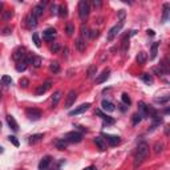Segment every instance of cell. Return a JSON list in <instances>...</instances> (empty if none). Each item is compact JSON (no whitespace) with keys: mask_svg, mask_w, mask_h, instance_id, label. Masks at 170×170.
<instances>
[{"mask_svg":"<svg viewBox=\"0 0 170 170\" xmlns=\"http://www.w3.org/2000/svg\"><path fill=\"white\" fill-rule=\"evenodd\" d=\"M149 154V145L146 142H140L137 146V152L134 155V163H133V168L137 169L138 166H141V163L146 160Z\"/></svg>","mask_w":170,"mask_h":170,"instance_id":"1","label":"cell"},{"mask_svg":"<svg viewBox=\"0 0 170 170\" xmlns=\"http://www.w3.org/2000/svg\"><path fill=\"white\" fill-rule=\"evenodd\" d=\"M89 12H90V7H89V3L85 1V0H81L78 3V18L80 20L85 21L89 16Z\"/></svg>","mask_w":170,"mask_h":170,"instance_id":"2","label":"cell"},{"mask_svg":"<svg viewBox=\"0 0 170 170\" xmlns=\"http://www.w3.org/2000/svg\"><path fill=\"white\" fill-rule=\"evenodd\" d=\"M65 140L68 141V142H72V144H78L81 142V140H83V134H81L80 132H69L65 134Z\"/></svg>","mask_w":170,"mask_h":170,"instance_id":"3","label":"cell"},{"mask_svg":"<svg viewBox=\"0 0 170 170\" xmlns=\"http://www.w3.org/2000/svg\"><path fill=\"white\" fill-rule=\"evenodd\" d=\"M122 25L124 23H118L117 25H114V27H112L109 29V32H108V41H113L116 39V36L120 33V31L122 29Z\"/></svg>","mask_w":170,"mask_h":170,"instance_id":"4","label":"cell"},{"mask_svg":"<svg viewBox=\"0 0 170 170\" xmlns=\"http://www.w3.org/2000/svg\"><path fill=\"white\" fill-rule=\"evenodd\" d=\"M25 114H27V117L29 118V120L32 121H37L41 118V112L39 109H35V108H29V109L25 110Z\"/></svg>","mask_w":170,"mask_h":170,"instance_id":"5","label":"cell"},{"mask_svg":"<svg viewBox=\"0 0 170 170\" xmlns=\"http://www.w3.org/2000/svg\"><path fill=\"white\" fill-rule=\"evenodd\" d=\"M25 56H27V51H25V48L24 47H19L18 49H15L12 57H13V60H16V61H24Z\"/></svg>","mask_w":170,"mask_h":170,"instance_id":"6","label":"cell"},{"mask_svg":"<svg viewBox=\"0 0 170 170\" xmlns=\"http://www.w3.org/2000/svg\"><path fill=\"white\" fill-rule=\"evenodd\" d=\"M76 98H77V93H76L75 90H70V92L68 93V96H67V100H65V106L64 108L69 109V108L75 104Z\"/></svg>","mask_w":170,"mask_h":170,"instance_id":"7","label":"cell"},{"mask_svg":"<svg viewBox=\"0 0 170 170\" xmlns=\"http://www.w3.org/2000/svg\"><path fill=\"white\" fill-rule=\"evenodd\" d=\"M56 29L55 28H47V29L42 32V37H44V40L47 41H53V39L56 37Z\"/></svg>","mask_w":170,"mask_h":170,"instance_id":"8","label":"cell"},{"mask_svg":"<svg viewBox=\"0 0 170 170\" xmlns=\"http://www.w3.org/2000/svg\"><path fill=\"white\" fill-rule=\"evenodd\" d=\"M25 24H27V27L28 28H36L37 27V18H36L33 13H29V15L25 18Z\"/></svg>","mask_w":170,"mask_h":170,"instance_id":"9","label":"cell"},{"mask_svg":"<svg viewBox=\"0 0 170 170\" xmlns=\"http://www.w3.org/2000/svg\"><path fill=\"white\" fill-rule=\"evenodd\" d=\"M90 108V104L89 103H85V104H81L78 108H76L75 110H72V112H69V116H77V114H81V113L86 112L88 109Z\"/></svg>","mask_w":170,"mask_h":170,"instance_id":"10","label":"cell"},{"mask_svg":"<svg viewBox=\"0 0 170 170\" xmlns=\"http://www.w3.org/2000/svg\"><path fill=\"white\" fill-rule=\"evenodd\" d=\"M104 137H105V140L108 141V144H109L110 146H116V145H118V144L121 142V138L118 137V136H113V134H104Z\"/></svg>","mask_w":170,"mask_h":170,"instance_id":"11","label":"cell"},{"mask_svg":"<svg viewBox=\"0 0 170 170\" xmlns=\"http://www.w3.org/2000/svg\"><path fill=\"white\" fill-rule=\"evenodd\" d=\"M169 19H170V4L165 3L162 5V19H161V23H166Z\"/></svg>","mask_w":170,"mask_h":170,"instance_id":"12","label":"cell"},{"mask_svg":"<svg viewBox=\"0 0 170 170\" xmlns=\"http://www.w3.org/2000/svg\"><path fill=\"white\" fill-rule=\"evenodd\" d=\"M149 109H150V108L146 105L144 101H140V103H138V110H140L138 113L142 116V118L144 117H148V116H149Z\"/></svg>","mask_w":170,"mask_h":170,"instance_id":"13","label":"cell"},{"mask_svg":"<svg viewBox=\"0 0 170 170\" xmlns=\"http://www.w3.org/2000/svg\"><path fill=\"white\" fill-rule=\"evenodd\" d=\"M101 108H103L105 112H109V113H112V112H114V110H116L114 104L110 103L109 100H103V103H101Z\"/></svg>","mask_w":170,"mask_h":170,"instance_id":"14","label":"cell"},{"mask_svg":"<svg viewBox=\"0 0 170 170\" xmlns=\"http://www.w3.org/2000/svg\"><path fill=\"white\" fill-rule=\"evenodd\" d=\"M7 124H8V126L13 130V132H18V130H19V125H18V122H16V120H15L13 116H11V114L7 116Z\"/></svg>","mask_w":170,"mask_h":170,"instance_id":"15","label":"cell"},{"mask_svg":"<svg viewBox=\"0 0 170 170\" xmlns=\"http://www.w3.org/2000/svg\"><path fill=\"white\" fill-rule=\"evenodd\" d=\"M51 161H52V157L51 155H45V157H42V160L40 161V163H39V169L40 170H47L48 166H49Z\"/></svg>","mask_w":170,"mask_h":170,"instance_id":"16","label":"cell"},{"mask_svg":"<svg viewBox=\"0 0 170 170\" xmlns=\"http://www.w3.org/2000/svg\"><path fill=\"white\" fill-rule=\"evenodd\" d=\"M75 47H76V49H77L78 52H84L85 48H86L85 40L83 37H77V39H76V41H75Z\"/></svg>","mask_w":170,"mask_h":170,"instance_id":"17","label":"cell"},{"mask_svg":"<svg viewBox=\"0 0 170 170\" xmlns=\"http://www.w3.org/2000/svg\"><path fill=\"white\" fill-rule=\"evenodd\" d=\"M51 84H52L51 81H47V83H44L42 85H40V86L36 89V95H37V96H42V95H44V93L51 88Z\"/></svg>","mask_w":170,"mask_h":170,"instance_id":"18","label":"cell"},{"mask_svg":"<svg viewBox=\"0 0 170 170\" xmlns=\"http://www.w3.org/2000/svg\"><path fill=\"white\" fill-rule=\"evenodd\" d=\"M109 73H110V70H109V69H105L100 76H98L97 78H96V84H103V83H105L108 78H109Z\"/></svg>","mask_w":170,"mask_h":170,"instance_id":"19","label":"cell"},{"mask_svg":"<svg viewBox=\"0 0 170 170\" xmlns=\"http://www.w3.org/2000/svg\"><path fill=\"white\" fill-rule=\"evenodd\" d=\"M55 146L59 150H64V149H67V146H68V141L65 140V138H59V140L55 141Z\"/></svg>","mask_w":170,"mask_h":170,"instance_id":"20","label":"cell"},{"mask_svg":"<svg viewBox=\"0 0 170 170\" xmlns=\"http://www.w3.org/2000/svg\"><path fill=\"white\" fill-rule=\"evenodd\" d=\"M95 144L97 145V148L100 149L101 152L106 150V144H105V140H104L103 137H96L95 138Z\"/></svg>","mask_w":170,"mask_h":170,"instance_id":"21","label":"cell"},{"mask_svg":"<svg viewBox=\"0 0 170 170\" xmlns=\"http://www.w3.org/2000/svg\"><path fill=\"white\" fill-rule=\"evenodd\" d=\"M96 114H97V116H100V117H101V118H103V120H104V121H105V122H106V124H110V125H112V124H114V120H113V118H110V117H109V116L104 114V113H103V112H101V110H100V109H97V110H96Z\"/></svg>","mask_w":170,"mask_h":170,"instance_id":"22","label":"cell"},{"mask_svg":"<svg viewBox=\"0 0 170 170\" xmlns=\"http://www.w3.org/2000/svg\"><path fill=\"white\" fill-rule=\"evenodd\" d=\"M44 138V134H32L29 137V144L31 145H35V144H37V142H40V141Z\"/></svg>","mask_w":170,"mask_h":170,"instance_id":"23","label":"cell"},{"mask_svg":"<svg viewBox=\"0 0 170 170\" xmlns=\"http://www.w3.org/2000/svg\"><path fill=\"white\" fill-rule=\"evenodd\" d=\"M61 96H63L61 90H57V92H55V95H53V97H52V108H55V106L59 104V101L61 100Z\"/></svg>","mask_w":170,"mask_h":170,"instance_id":"24","label":"cell"},{"mask_svg":"<svg viewBox=\"0 0 170 170\" xmlns=\"http://www.w3.org/2000/svg\"><path fill=\"white\" fill-rule=\"evenodd\" d=\"M157 53H158V42H153L152 45V49H150V60H154L157 57Z\"/></svg>","mask_w":170,"mask_h":170,"instance_id":"25","label":"cell"},{"mask_svg":"<svg viewBox=\"0 0 170 170\" xmlns=\"http://www.w3.org/2000/svg\"><path fill=\"white\" fill-rule=\"evenodd\" d=\"M42 12H44V7L40 4H37V5H35L33 7V10H32V13L36 16V18H39V16H42Z\"/></svg>","mask_w":170,"mask_h":170,"instance_id":"26","label":"cell"},{"mask_svg":"<svg viewBox=\"0 0 170 170\" xmlns=\"http://www.w3.org/2000/svg\"><path fill=\"white\" fill-rule=\"evenodd\" d=\"M136 60H137V63L138 64H145L146 63V60H148V55H146L145 52H140L137 55V57H136Z\"/></svg>","mask_w":170,"mask_h":170,"instance_id":"27","label":"cell"},{"mask_svg":"<svg viewBox=\"0 0 170 170\" xmlns=\"http://www.w3.org/2000/svg\"><path fill=\"white\" fill-rule=\"evenodd\" d=\"M96 73H97V68H96V65H90V67L88 68V70H86V77L88 78L95 77Z\"/></svg>","mask_w":170,"mask_h":170,"instance_id":"28","label":"cell"},{"mask_svg":"<svg viewBox=\"0 0 170 170\" xmlns=\"http://www.w3.org/2000/svg\"><path fill=\"white\" fill-rule=\"evenodd\" d=\"M141 80L144 81L145 84H148V85H152L153 84V77H152V75H149V73H144L142 76H141Z\"/></svg>","mask_w":170,"mask_h":170,"instance_id":"29","label":"cell"},{"mask_svg":"<svg viewBox=\"0 0 170 170\" xmlns=\"http://www.w3.org/2000/svg\"><path fill=\"white\" fill-rule=\"evenodd\" d=\"M59 15L61 16V18H67L68 16V8L65 4H61L59 5Z\"/></svg>","mask_w":170,"mask_h":170,"instance_id":"30","label":"cell"},{"mask_svg":"<svg viewBox=\"0 0 170 170\" xmlns=\"http://www.w3.org/2000/svg\"><path fill=\"white\" fill-rule=\"evenodd\" d=\"M153 149H154V153H155V154H160V153L163 150V144L160 142V141H157V142L154 144V146H153Z\"/></svg>","mask_w":170,"mask_h":170,"instance_id":"31","label":"cell"},{"mask_svg":"<svg viewBox=\"0 0 170 170\" xmlns=\"http://www.w3.org/2000/svg\"><path fill=\"white\" fill-rule=\"evenodd\" d=\"M25 69H27V63H25V61H19V63L16 64V70H18V72H24Z\"/></svg>","mask_w":170,"mask_h":170,"instance_id":"32","label":"cell"},{"mask_svg":"<svg viewBox=\"0 0 170 170\" xmlns=\"http://www.w3.org/2000/svg\"><path fill=\"white\" fill-rule=\"evenodd\" d=\"M41 57L40 56H33V60H32V65L35 68H40L41 67Z\"/></svg>","mask_w":170,"mask_h":170,"instance_id":"33","label":"cell"},{"mask_svg":"<svg viewBox=\"0 0 170 170\" xmlns=\"http://www.w3.org/2000/svg\"><path fill=\"white\" fill-rule=\"evenodd\" d=\"M170 100V96H163V97H155L154 98V103L157 104H165Z\"/></svg>","mask_w":170,"mask_h":170,"instance_id":"34","label":"cell"},{"mask_svg":"<svg viewBox=\"0 0 170 170\" xmlns=\"http://www.w3.org/2000/svg\"><path fill=\"white\" fill-rule=\"evenodd\" d=\"M32 40H33V42H35V45L37 48H40L41 47V41H40V37H39V33L37 32H35L32 35Z\"/></svg>","mask_w":170,"mask_h":170,"instance_id":"35","label":"cell"},{"mask_svg":"<svg viewBox=\"0 0 170 170\" xmlns=\"http://www.w3.org/2000/svg\"><path fill=\"white\" fill-rule=\"evenodd\" d=\"M49 69L52 70L53 73H59V72H60V65H59V63H56V61H53V63H51Z\"/></svg>","mask_w":170,"mask_h":170,"instance_id":"36","label":"cell"},{"mask_svg":"<svg viewBox=\"0 0 170 170\" xmlns=\"http://www.w3.org/2000/svg\"><path fill=\"white\" fill-rule=\"evenodd\" d=\"M1 83H3V85H5V86H8V85H12V78H11L10 76L4 75L1 77Z\"/></svg>","mask_w":170,"mask_h":170,"instance_id":"37","label":"cell"},{"mask_svg":"<svg viewBox=\"0 0 170 170\" xmlns=\"http://www.w3.org/2000/svg\"><path fill=\"white\" fill-rule=\"evenodd\" d=\"M49 49H51V52L57 53L61 49V47H60V44H59V42H52V44H51V47H49Z\"/></svg>","mask_w":170,"mask_h":170,"instance_id":"38","label":"cell"},{"mask_svg":"<svg viewBox=\"0 0 170 170\" xmlns=\"http://www.w3.org/2000/svg\"><path fill=\"white\" fill-rule=\"evenodd\" d=\"M65 32H67V35L68 36H72L73 35V32H75V25L73 24H67V28H65Z\"/></svg>","mask_w":170,"mask_h":170,"instance_id":"39","label":"cell"},{"mask_svg":"<svg viewBox=\"0 0 170 170\" xmlns=\"http://www.w3.org/2000/svg\"><path fill=\"white\" fill-rule=\"evenodd\" d=\"M121 100H122V104H125V105H130V104H132V100H130V97L128 96V93H124V95L121 96Z\"/></svg>","mask_w":170,"mask_h":170,"instance_id":"40","label":"cell"},{"mask_svg":"<svg viewBox=\"0 0 170 170\" xmlns=\"http://www.w3.org/2000/svg\"><path fill=\"white\" fill-rule=\"evenodd\" d=\"M142 120V116L140 114V113H136L134 116H133V118H132V122H133V125H137L140 121Z\"/></svg>","mask_w":170,"mask_h":170,"instance_id":"41","label":"cell"},{"mask_svg":"<svg viewBox=\"0 0 170 170\" xmlns=\"http://www.w3.org/2000/svg\"><path fill=\"white\" fill-rule=\"evenodd\" d=\"M3 12H4V13H3V19H4L5 21L10 20V19L12 18V15H13L12 11H3Z\"/></svg>","mask_w":170,"mask_h":170,"instance_id":"42","label":"cell"},{"mask_svg":"<svg viewBox=\"0 0 170 170\" xmlns=\"http://www.w3.org/2000/svg\"><path fill=\"white\" fill-rule=\"evenodd\" d=\"M19 84H20L21 88H27L28 85H29V80H28V78H25V77H23V78H20Z\"/></svg>","mask_w":170,"mask_h":170,"instance_id":"43","label":"cell"},{"mask_svg":"<svg viewBox=\"0 0 170 170\" xmlns=\"http://www.w3.org/2000/svg\"><path fill=\"white\" fill-rule=\"evenodd\" d=\"M8 140H10V142H12L13 145L16 146V148H18L19 145H20V144H19V141H18V138H16L15 136H10V137H8Z\"/></svg>","mask_w":170,"mask_h":170,"instance_id":"44","label":"cell"},{"mask_svg":"<svg viewBox=\"0 0 170 170\" xmlns=\"http://www.w3.org/2000/svg\"><path fill=\"white\" fill-rule=\"evenodd\" d=\"M81 33H83V36H85V37H88V36H90V33H89V29H88L85 25H83L81 27Z\"/></svg>","mask_w":170,"mask_h":170,"instance_id":"45","label":"cell"},{"mask_svg":"<svg viewBox=\"0 0 170 170\" xmlns=\"http://www.w3.org/2000/svg\"><path fill=\"white\" fill-rule=\"evenodd\" d=\"M118 19H120V23H124V20H125V11L124 10H120V12H118Z\"/></svg>","mask_w":170,"mask_h":170,"instance_id":"46","label":"cell"},{"mask_svg":"<svg viewBox=\"0 0 170 170\" xmlns=\"http://www.w3.org/2000/svg\"><path fill=\"white\" fill-rule=\"evenodd\" d=\"M51 13H52V15H57L59 13V7L56 4H53L52 7H51Z\"/></svg>","mask_w":170,"mask_h":170,"instance_id":"47","label":"cell"},{"mask_svg":"<svg viewBox=\"0 0 170 170\" xmlns=\"http://www.w3.org/2000/svg\"><path fill=\"white\" fill-rule=\"evenodd\" d=\"M10 33H11V28L10 27H5L4 29H3V35H4V36L10 35Z\"/></svg>","mask_w":170,"mask_h":170,"instance_id":"48","label":"cell"},{"mask_svg":"<svg viewBox=\"0 0 170 170\" xmlns=\"http://www.w3.org/2000/svg\"><path fill=\"white\" fill-rule=\"evenodd\" d=\"M90 32H92V33H90V37H92V39H95V37H97V36H98L97 31H90Z\"/></svg>","mask_w":170,"mask_h":170,"instance_id":"49","label":"cell"},{"mask_svg":"<svg viewBox=\"0 0 170 170\" xmlns=\"http://www.w3.org/2000/svg\"><path fill=\"white\" fill-rule=\"evenodd\" d=\"M101 4H103V3H101L100 0H95V1H93V5H95V7H101Z\"/></svg>","mask_w":170,"mask_h":170,"instance_id":"50","label":"cell"},{"mask_svg":"<svg viewBox=\"0 0 170 170\" xmlns=\"http://www.w3.org/2000/svg\"><path fill=\"white\" fill-rule=\"evenodd\" d=\"M84 170H97V169H96V166H88V168H85Z\"/></svg>","mask_w":170,"mask_h":170,"instance_id":"51","label":"cell"},{"mask_svg":"<svg viewBox=\"0 0 170 170\" xmlns=\"http://www.w3.org/2000/svg\"><path fill=\"white\" fill-rule=\"evenodd\" d=\"M169 133H170V126H166V129H165V134H166V136H169Z\"/></svg>","mask_w":170,"mask_h":170,"instance_id":"52","label":"cell"},{"mask_svg":"<svg viewBox=\"0 0 170 170\" xmlns=\"http://www.w3.org/2000/svg\"><path fill=\"white\" fill-rule=\"evenodd\" d=\"M163 112H165V114H170V106H169V108H166V109L163 110Z\"/></svg>","mask_w":170,"mask_h":170,"instance_id":"53","label":"cell"},{"mask_svg":"<svg viewBox=\"0 0 170 170\" xmlns=\"http://www.w3.org/2000/svg\"><path fill=\"white\" fill-rule=\"evenodd\" d=\"M148 35H150V36H154V31L149 29V31H148Z\"/></svg>","mask_w":170,"mask_h":170,"instance_id":"54","label":"cell"}]
</instances>
